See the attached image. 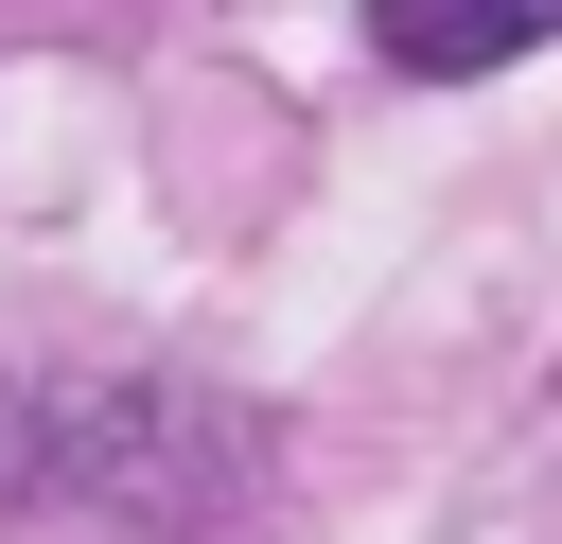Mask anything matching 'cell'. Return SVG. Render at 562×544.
Masks as SVG:
<instances>
[{"label":"cell","instance_id":"6da1fadb","mask_svg":"<svg viewBox=\"0 0 562 544\" xmlns=\"http://www.w3.org/2000/svg\"><path fill=\"white\" fill-rule=\"evenodd\" d=\"M228 491H246V421L193 386H0V509L211 526Z\"/></svg>","mask_w":562,"mask_h":544},{"label":"cell","instance_id":"7a4b0ae2","mask_svg":"<svg viewBox=\"0 0 562 544\" xmlns=\"http://www.w3.org/2000/svg\"><path fill=\"white\" fill-rule=\"evenodd\" d=\"M544 35H562V0H369V53L386 70H509Z\"/></svg>","mask_w":562,"mask_h":544}]
</instances>
